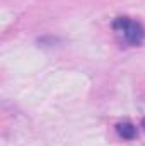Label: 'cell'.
<instances>
[{
  "label": "cell",
  "instance_id": "1",
  "mask_svg": "<svg viewBox=\"0 0 145 146\" xmlns=\"http://www.w3.org/2000/svg\"><path fill=\"white\" fill-rule=\"evenodd\" d=\"M113 29L130 46H140L145 39V29L138 21H133L130 17H118L113 22Z\"/></svg>",
  "mask_w": 145,
  "mask_h": 146
},
{
  "label": "cell",
  "instance_id": "2",
  "mask_svg": "<svg viewBox=\"0 0 145 146\" xmlns=\"http://www.w3.org/2000/svg\"><path fill=\"white\" fill-rule=\"evenodd\" d=\"M116 133L123 138V139H133L137 134V127L132 122H119L116 126Z\"/></svg>",
  "mask_w": 145,
  "mask_h": 146
},
{
  "label": "cell",
  "instance_id": "3",
  "mask_svg": "<svg viewBox=\"0 0 145 146\" xmlns=\"http://www.w3.org/2000/svg\"><path fill=\"white\" fill-rule=\"evenodd\" d=\"M142 127H144V129H145V119H144V121H142Z\"/></svg>",
  "mask_w": 145,
  "mask_h": 146
}]
</instances>
